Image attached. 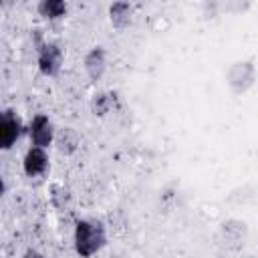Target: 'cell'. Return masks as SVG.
<instances>
[{
    "mask_svg": "<svg viewBox=\"0 0 258 258\" xmlns=\"http://www.w3.org/2000/svg\"><path fill=\"white\" fill-rule=\"evenodd\" d=\"M50 204L54 210L58 212H64L71 208V202H73V196H71V189L64 187L62 183H52L50 185Z\"/></svg>",
    "mask_w": 258,
    "mask_h": 258,
    "instance_id": "13",
    "label": "cell"
},
{
    "mask_svg": "<svg viewBox=\"0 0 258 258\" xmlns=\"http://www.w3.org/2000/svg\"><path fill=\"white\" fill-rule=\"evenodd\" d=\"M83 71L91 83H99L107 73V48L101 44L91 46L83 56Z\"/></svg>",
    "mask_w": 258,
    "mask_h": 258,
    "instance_id": "8",
    "label": "cell"
},
{
    "mask_svg": "<svg viewBox=\"0 0 258 258\" xmlns=\"http://www.w3.org/2000/svg\"><path fill=\"white\" fill-rule=\"evenodd\" d=\"M36 12L40 18H44L48 22H58V20L67 18L69 4L64 0H40V2H36Z\"/></svg>",
    "mask_w": 258,
    "mask_h": 258,
    "instance_id": "12",
    "label": "cell"
},
{
    "mask_svg": "<svg viewBox=\"0 0 258 258\" xmlns=\"http://www.w3.org/2000/svg\"><path fill=\"white\" fill-rule=\"evenodd\" d=\"M250 236L248 222L242 218H226L218 226V240L226 252H240Z\"/></svg>",
    "mask_w": 258,
    "mask_h": 258,
    "instance_id": "4",
    "label": "cell"
},
{
    "mask_svg": "<svg viewBox=\"0 0 258 258\" xmlns=\"http://www.w3.org/2000/svg\"><path fill=\"white\" fill-rule=\"evenodd\" d=\"M109 242L107 224L101 218H77L73 226V248L79 258L97 256Z\"/></svg>",
    "mask_w": 258,
    "mask_h": 258,
    "instance_id": "1",
    "label": "cell"
},
{
    "mask_svg": "<svg viewBox=\"0 0 258 258\" xmlns=\"http://www.w3.org/2000/svg\"><path fill=\"white\" fill-rule=\"evenodd\" d=\"M50 169L48 149L30 145L22 155V171L26 177H44Z\"/></svg>",
    "mask_w": 258,
    "mask_h": 258,
    "instance_id": "7",
    "label": "cell"
},
{
    "mask_svg": "<svg viewBox=\"0 0 258 258\" xmlns=\"http://www.w3.org/2000/svg\"><path fill=\"white\" fill-rule=\"evenodd\" d=\"M56 131L58 129L54 127L52 119L46 113H36L26 123V137H28L30 145H34V147H42V149L52 147L54 139H56Z\"/></svg>",
    "mask_w": 258,
    "mask_h": 258,
    "instance_id": "6",
    "label": "cell"
},
{
    "mask_svg": "<svg viewBox=\"0 0 258 258\" xmlns=\"http://www.w3.org/2000/svg\"><path fill=\"white\" fill-rule=\"evenodd\" d=\"M258 81L256 60L254 58H238L226 71V85L232 95H246Z\"/></svg>",
    "mask_w": 258,
    "mask_h": 258,
    "instance_id": "2",
    "label": "cell"
},
{
    "mask_svg": "<svg viewBox=\"0 0 258 258\" xmlns=\"http://www.w3.org/2000/svg\"><path fill=\"white\" fill-rule=\"evenodd\" d=\"M24 258H48V256H44V254L38 252L36 248H28V250L24 252Z\"/></svg>",
    "mask_w": 258,
    "mask_h": 258,
    "instance_id": "14",
    "label": "cell"
},
{
    "mask_svg": "<svg viewBox=\"0 0 258 258\" xmlns=\"http://www.w3.org/2000/svg\"><path fill=\"white\" fill-rule=\"evenodd\" d=\"M36 50V69L42 77L54 79L60 75L64 64V48L56 40H42L34 44Z\"/></svg>",
    "mask_w": 258,
    "mask_h": 258,
    "instance_id": "3",
    "label": "cell"
},
{
    "mask_svg": "<svg viewBox=\"0 0 258 258\" xmlns=\"http://www.w3.org/2000/svg\"><path fill=\"white\" fill-rule=\"evenodd\" d=\"M26 135V123L14 107H6L0 113V149L10 151Z\"/></svg>",
    "mask_w": 258,
    "mask_h": 258,
    "instance_id": "5",
    "label": "cell"
},
{
    "mask_svg": "<svg viewBox=\"0 0 258 258\" xmlns=\"http://www.w3.org/2000/svg\"><path fill=\"white\" fill-rule=\"evenodd\" d=\"M54 147L60 155L64 157H73L79 149H81V135L75 127L67 125V127H60L56 131V139H54Z\"/></svg>",
    "mask_w": 258,
    "mask_h": 258,
    "instance_id": "11",
    "label": "cell"
},
{
    "mask_svg": "<svg viewBox=\"0 0 258 258\" xmlns=\"http://www.w3.org/2000/svg\"><path fill=\"white\" fill-rule=\"evenodd\" d=\"M107 14H109V22H111V26H113L115 30H125V28H129V26L133 24L135 6H133L131 2L119 0V2L109 4Z\"/></svg>",
    "mask_w": 258,
    "mask_h": 258,
    "instance_id": "10",
    "label": "cell"
},
{
    "mask_svg": "<svg viewBox=\"0 0 258 258\" xmlns=\"http://www.w3.org/2000/svg\"><path fill=\"white\" fill-rule=\"evenodd\" d=\"M89 109L95 117L105 119L121 109V97L117 91H97L89 101Z\"/></svg>",
    "mask_w": 258,
    "mask_h": 258,
    "instance_id": "9",
    "label": "cell"
}]
</instances>
